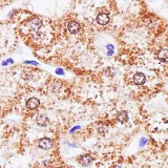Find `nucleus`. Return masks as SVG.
I'll list each match as a JSON object with an SVG mask.
<instances>
[{
	"label": "nucleus",
	"mask_w": 168,
	"mask_h": 168,
	"mask_svg": "<svg viewBox=\"0 0 168 168\" xmlns=\"http://www.w3.org/2000/svg\"><path fill=\"white\" fill-rule=\"evenodd\" d=\"M61 83H59V82H57V83H55L54 85H53V91L54 92H58L59 91V89L61 88Z\"/></svg>",
	"instance_id": "9b49d317"
},
{
	"label": "nucleus",
	"mask_w": 168,
	"mask_h": 168,
	"mask_svg": "<svg viewBox=\"0 0 168 168\" xmlns=\"http://www.w3.org/2000/svg\"><path fill=\"white\" fill-rule=\"evenodd\" d=\"M79 163L82 165V166H89L92 161H94V159H92L91 156L89 155H82L81 157H79Z\"/></svg>",
	"instance_id": "7ed1b4c3"
},
{
	"label": "nucleus",
	"mask_w": 168,
	"mask_h": 168,
	"mask_svg": "<svg viewBox=\"0 0 168 168\" xmlns=\"http://www.w3.org/2000/svg\"><path fill=\"white\" fill-rule=\"evenodd\" d=\"M97 21L101 25H106L109 22V16L106 13H100L97 16Z\"/></svg>",
	"instance_id": "39448f33"
},
{
	"label": "nucleus",
	"mask_w": 168,
	"mask_h": 168,
	"mask_svg": "<svg viewBox=\"0 0 168 168\" xmlns=\"http://www.w3.org/2000/svg\"><path fill=\"white\" fill-rule=\"evenodd\" d=\"M58 168H67V167H58Z\"/></svg>",
	"instance_id": "4468645a"
},
{
	"label": "nucleus",
	"mask_w": 168,
	"mask_h": 168,
	"mask_svg": "<svg viewBox=\"0 0 168 168\" xmlns=\"http://www.w3.org/2000/svg\"><path fill=\"white\" fill-rule=\"evenodd\" d=\"M67 28L69 31V33L72 34H77L78 32L80 31V24L77 21H71L68 23Z\"/></svg>",
	"instance_id": "423d86ee"
},
{
	"label": "nucleus",
	"mask_w": 168,
	"mask_h": 168,
	"mask_svg": "<svg viewBox=\"0 0 168 168\" xmlns=\"http://www.w3.org/2000/svg\"><path fill=\"white\" fill-rule=\"evenodd\" d=\"M48 122H50V121H48L47 116H45L44 114H40V115L37 116L36 123L38 124L40 127H45L48 124Z\"/></svg>",
	"instance_id": "20e7f679"
},
{
	"label": "nucleus",
	"mask_w": 168,
	"mask_h": 168,
	"mask_svg": "<svg viewBox=\"0 0 168 168\" xmlns=\"http://www.w3.org/2000/svg\"><path fill=\"white\" fill-rule=\"evenodd\" d=\"M41 25H42V21L39 18H33L28 21V27L35 32L38 31L41 27Z\"/></svg>",
	"instance_id": "f03ea898"
},
{
	"label": "nucleus",
	"mask_w": 168,
	"mask_h": 168,
	"mask_svg": "<svg viewBox=\"0 0 168 168\" xmlns=\"http://www.w3.org/2000/svg\"><path fill=\"white\" fill-rule=\"evenodd\" d=\"M146 81V77L144 74L142 73H137L134 76V82L137 84V85H142V84H144Z\"/></svg>",
	"instance_id": "6e6552de"
},
{
	"label": "nucleus",
	"mask_w": 168,
	"mask_h": 168,
	"mask_svg": "<svg viewBox=\"0 0 168 168\" xmlns=\"http://www.w3.org/2000/svg\"><path fill=\"white\" fill-rule=\"evenodd\" d=\"M38 145H39L40 148L47 150V149H51L52 147H53L54 143H53V141H52L51 139H48V138H42V139H40V140H39Z\"/></svg>",
	"instance_id": "f257e3e1"
},
{
	"label": "nucleus",
	"mask_w": 168,
	"mask_h": 168,
	"mask_svg": "<svg viewBox=\"0 0 168 168\" xmlns=\"http://www.w3.org/2000/svg\"><path fill=\"white\" fill-rule=\"evenodd\" d=\"M107 48H108V50H109V55H111V53H112V50H114V47H112V46L111 45H108V46H107Z\"/></svg>",
	"instance_id": "f8f14e48"
},
{
	"label": "nucleus",
	"mask_w": 168,
	"mask_h": 168,
	"mask_svg": "<svg viewBox=\"0 0 168 168\" xmlns=\"http://www.w3.org/2000/svg\"><path fill=\"white\" fill-rule=\"evenodd\" d=\"M112 168H122V167H121V166H119V165H115V166L112 167Z\"/></svg>",
	"instance_id": "ddd939ff"
},
{
	"label": "nucleus",
	"mask_w": 168,
	"mask_h": 168,
	"mask_svg": "<svg viewBox=\"0 0 168 168\" xmlns=\"http://www.w3.org/2000/svg\"><path fill=\"white\" fill-rule=\"evenodd\" d=\"M157 56L161 61L167 62L168 61V50H161L158 52Z\"/></svg>",
	"instance_id": "1a4fd4ad"
},
{
	"label": "nucleus",
	"mask_w": 168,
	"mask_h": 168,
	"mask_svg": "<svg viewBox=\"0 0 168 168\" xmlns=\"http://www.w3.org/2000/svg\"><path fill=\"white\" fill-rule=\"evenodd\" d=\"M117 120L121 123H125L128 120V115H127L126 111H120L117 115Z\"/></svg>",
	"instance_id": "9d476101"
},
{
	"label": "nucleus",
	"mask_w": 168,
	"mask_h": 168,
	"mask_svg": "<svg viewBox=\"0 0 168 168\" xmlns=\"http://www.w3.org/2000/svg\"><path fill=\"white\" fill-rule=\"evenodd\" d=\"M40 101L37 98H30L27 102V107L28 109H36L39 106Z\"/></svg>",
	"instance_id": "0eeeda50"
}]
</instances>
